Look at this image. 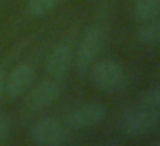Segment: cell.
<instances>
[{
	"label": "cell",
	"mask_w": 160,
	"mask_h": 146,
	"mask_svg": "<svg viewBox=\"0 0 160 146\" xmlns=\"http://www.w3.org/2000/svg\"><path fill=\"white\" fill-rule=\"evenodd\" d=\"M160 124V108L150 107V105H138L126 112L122 117V131L129 138H141L153 132Z\"/></svg>",
	"instance_id": "cell-1"
},
{
	"label": "cell",
	"mask_w": 160,
	"mask_h": 146,
	"mask_svg": "<svg viewBox=\"0 0 160 146\" xmlns=\"http://www.w3.org/2000/svg\"><path fill=\"white\" fill-rule=\"evenodd\" d=\"M91 81L98 90L105 93H119L128 83L124 67L114 59H103L90 67Z\"/></svg>",
	"instance_id": "cell-2"
},
{
	"label": "cell",
	"mask_w": 160,
	"mask_h": 146,
	"mask_svg": "<svg viewBox=\"0 0 160 146\" xmlns=\"http://www.w3.org/2000/svg\"><path fill=\"white\" fill-rule=\"evenodd\" d=\"M62 95V79L57 77H47V79L31 84L28 91L24 93V108L31 114L42 112L48 108L52 103H55Z\"/></svg>",
	"instance_id": "cell-3"
},
{
	"label": "cell",
	"mask_w": 160,
	"mask_h": 146,
	"mask_svg": "<svg viewBox=\"0 0 160 146\" xmlns=\"http://www.w3.org/2000/svg\"><path fill=\"white\" fill-rule=\"evenodd\" d=\"M105 45V33L98 26H91L84 31L79 45L74 53V64H76L79 74L90 71V67L97 62L98 55L102 53Z\"/></svg>",
	"instance_id": "cell-4"
},
{
	"label": "cell",
	"mask_w": 160,
	"mask_h": 146,
	"mask_svg": "<svg viewBox=\"0 0 160 146\" xmlns=\"http://www.w3.org/2000/svg\"><path fill=\"white\" fill-rule=\"evenodd\" d=\"M69 138V129L55 117L38 119L29 127V139L36 146H60Z\"/></svg>",
	"instance_id": "cell-5"
},
{
	"label": "cell",
	"mask_w": 160,
	"mask_h": 146,
	"mask_svg": "<svg viewBox=\"0 0 160 146\" xmlns=\"http://www.w3.org/2000/svg\"><path fill=\"white\" fill-rule=\"evenodd\" d=\"M105 115H107L105 105L91 101V103H84L81 107L71 110L66 115L64 124L67 125V129L79 131V129H88V127H93V125L100 124L105 119Z\"/></svg>",
	"instance_id": "cell-6"
},
{
	"label": "cell",
	"mask_w": 160,
	"mask_h": 146,
	"mask_svg": "<svg viewBox=\"0 0 160 146\" xmlns=\"http://www.w3.org/2000/svg\"><path fill=\"white\" fill-rule=\"evenodd\" d=\"M74 60V46L71 40H62L52 48L47 59V74L50 77L62 79L69 72Z\"/></svg>",
	"instance_id": "cell-7"
},
{
	"label": "cell",
	"mask_w": 160,
	"mask_h": 146,
	"mask_svg": "<svg viewBox=\"0 0 160 146\" xmlns=\"http://www.w3.org/2000/svg\"><path fill=\"white\" fill-rule=\"evenodd\" d=\"M33 81H35V69L28 62H21L9 74H5L4 93L14 100V98L24 95L31 88Z\"/></svg>",
	"instance_id": "cell-8"
},
{
	"label": "cell",
	"mask_w": 160,
	"mask_h": 146,
	"mask_svg": "<svg viewBox=\"0 0 160 146\" xmlns=\"http://www.w3.org/2000/svg\"><path fill=\"white\" fill-rule=\"evenodd\" d=\"M132 16L138 22H148L160 17V0H134Z\"/></svg>",
	"instance_id": "cell-9"
},
{
	"label": "cell",
	"mask_w": 160,
	"mask_h": 146,
	"mask_svg": "<svg viewBox=\"0 0 160 146\" xmlns=\"http://www.w3.org/2000/svg\"><path fill=\"white\" fill-rule=\"evenodd\" d=\"M138 38L146 45H160V17L143 22L141 28L138 29Z\"/></svg>",
	"instance_id": "cell-10"
},
{
	"label": "cell",
	"mask_w": 160,
	"mask_h": 146,
	"mask_svg": "<svg viewBox=\"0 0 160 146\" xmlns=\"http://www.w3.org/2000/svg\"><path fill=\"white\" fill-rule=\"evenodd\" d=\"M59 0H28V14L33 17H40V16H45L48 11H52L55 7V4Z\"/></svg>",
	"instance_id": "cell-11"
},
{
	"label": "cell",
	"mask_w": 160,
	"mask_h": 146,
	"mask_svg": "<svg viewBox=\"0 0 160 146\" xmlns=\"http://www.w3.org/2000/svg\"><path fill=\"white\" fill-rule=\"evenodd\" d=\"M141 103L150 105V107H155V108H160V86L148 88V90L141 95Z\"/></svg>",
	"instance_id": "cell-12"
},
{
	"label": "cell",
	"mask_w": 160,
	"mask_h": 146,
	"mask_svg": "<svg viewBox=\"0 0 160 146\" xmlns=\"http://www.w3.org/2000/svg\"><path fill=\"white\" fill-rule=\"evenodd\" d=\"M9 134H11V120L7 115L0 114V144L7 141Z\"/></svg>",
	"instance_id": "cell-13"
},
{
	"label": "cell",
	"mask_w": 160,
	"mask_h": 146,
	"mask_svg": "<svg viewBox=\"0 0 160 146\" xmlns=\"http://www.w3.org/2000/svg\"><path fill=\"white\" fill-rule=\"evenodd\" d=\"M4 83H5V71L0 69V96L4 95Z\"/></svg>",
	"instance_id": "cell-14"
},
{
	"label": "cell",
	"mask_w": 160,
	"mask_h": 146,
	"mask_svg": "<svg viewBox=\"0 0 160 146\" xmlns=\"http://www.w3.org/2000/svg\"><path fill=\"white\" fill-rule=\"evenodd\" d=\"M155 144H157V146H160V139H158V141H155Z\"/></svg>",
	"instance_id": "cell-15"
},
{
	"label": "cell",
	"mask_w": 160,
	"mask_h": 146,
	"mask_svg": "<svg viewBox=\"0 0 160 146\" xmlns=\"http://www.w3.org/2000/svg\"><path fill=\"white\" fill-rule=\"evenodd\" d=\"M158 72H160V69H158Z\"/></svg>",
	"instance_id": "cell-16"
}]
</instances>
